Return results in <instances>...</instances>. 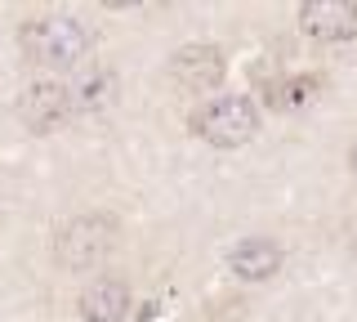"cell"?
I'll use <instances>...</instances> for the list:
<instances>
[{"label":"cell","instance_id":"cell-1","mask_svg":"<svg viewBox=\"0 0 357 322\" xmlns=\"http://www.w3.org/2000/svg\"><path fill=\"white\" fill-rule=\"evenodd\" d=\"M18 41H22V54L31 63H45V68H72L89 50V31L67 14H45V18L22 23Z\"/></svg>","mask_w":357,"mask_h":322},{"label":"cell","instance_id":"cell-2","mask_svg":"<svg viewBox=\"0 0 357 322\" xmlns=\"http://www.w3.org/2000/svg\"><path fill=\"white\" fill-rule=\"evenodd\" d=\"M116 247V219L112 215H76L54 233V260L67 273H81L103 264Z\"/></svg>","mask_w":357,"mask_h":322},{"label":"cell","instance_id":"cell-3","mask_svg":"<svg viewBox=\"0 0 357 322\" xmlns=\"http://www.w3.org/2000/svg\"><path fill=\"white\" fill-rule=\"evenodd\" d=\"M192 130L215 148H241L259 135V108L245 94H219L192 117Z\"/></svg>","mask_w":357,"mask_h":322},{"label":"cell","instance_id":"cell-4","mask_svg":"<svg viewBox=\"0 0 357 322\" xmlns=\"http://www.w3.org/2000/svg\"><path fill=\"white\" fill-rule=\"evenodd\" d=\"M299 27H304L308 41H321V45L357 41V5L353 0H304Z\"/></svg>","mask_w":357,"mask_h":322},{"label":"cell","instance_id":"cell-5","mask_svg":"<svg viewBox=\"0 0 357 322\" xmlns=\"http://www.w3.org/2000/svg\"><path fill=\"white\" fill-rule=\"evenodd\" d=\"M18 117L27 130L36 135H50L59 130L67 117H72V90L63 81H31L27 90L18 94Z\"/></svg>","mask_w":357,"mask_h":322},{"label":"cell","instance_id":"cell-6","mask_svg":"<svg viewBox=\"0 0 357 322\" xmlns=\"http://www.w3.org/2000/svg\"><path fill=\"white\" fill-rule=\"evenodd\" d=\"M223 72H228V63H223V50L219 45H183L170 59V76L183 90H215L223 81Z\"/></svg>","mask_w":357,"mask_h":322},{"label":"cell","instance_id":"cell-7","mask_svg":"<svg viewBox=\"0 0 357 322\" xmlns=\"http://www.w3.org/2000/svg\"><path fill=\"white\" fill-rule=\"evenodd\" d=\"M282 260H286L282 242H273V237H245V242L232 247L228 269L237 273L241 282H264V277H273L277 269H282Z\"/></svg>","mask_w":357,"mask_h":322},{"label":"cell","instance_id":"cell-8","mask_svg":"<svg viewBox=\"0 0 357 322\" xmlns=\"http://www.w3.org/2000/svg\"><path fill=\"white\" fill-rule=\"evenodd\" d=\"M130 286L121 282V277H98V282H89L81 300H76V309H81L85 322H121L130 314Z\"/></svg>","mask_w":357,"mask_h":322},{"label":"cell","instance_id":"cell-9","mask_svg":"<svg viewBox=\"0 0 357 322\" xmlns=\"http://www.w3.org/2000/svg\"><path fill=\"white\" fill-rule=\"evenodd\" d=\"M308 98H317V81L312 76H290L273 90V108H304Z\"/></svg>","mask_w":357,"mask_h":322},{"label":"cell","instance_id":"cell-10","mask_svg":"<svg viewBox=\"0 0 357 322\" xmlns=\"http://www.w3.org/2000/svg\"><path fill=\"white\" fill-rule=\"evenodd\" d=\"M107 98H112V76L107 72L85 76V81L72 90V112H76V108H103Z\"/></svg>","mask_w":357,"mask_h":322},{"label":"cell","instance_id":"cell-11","mask_svg":"<svg viewBox=\"0 0 357 322\" xmlns=\"http://www.w3.org/2000/svg\"><path fill=\"white\" fill-rule=\"evenodd\" d=\"M349 166H353V175H357V143H353V152H349Z\"/></svg>","mask_w":357,"mask_h":322}]
</instances>
